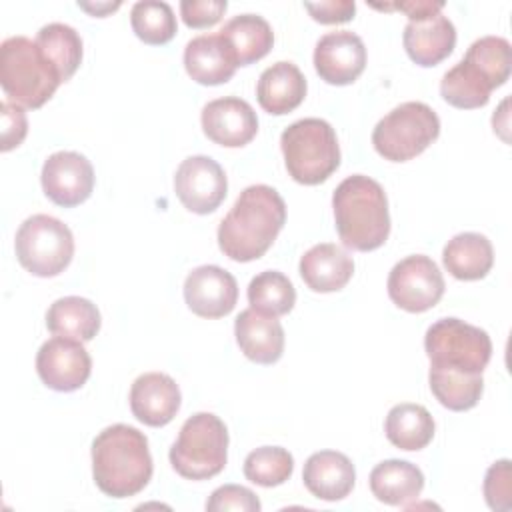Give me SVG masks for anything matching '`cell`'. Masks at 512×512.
I'll return each mask as SVG.
<instances>
[{"label": "cell", "instance_id": "obj_1", "mask_svg": "<svg viewBox=\"0 0 512 512\" xmlns=\"http://www.w3.org/2000/svg\"><path fill=\"white\" fill-rule=\"evenodd\" d=\"M284 222L286 204L282 196L266 184L248 186L222 218L218 226V246L230 260H256L272 246Z\"/></svg>", "mask_w": 512, "mask_h": 512}, {"label": "cell", "instance_id": "obj_2", "mask_svg": "<svg viewBox=\"0 0 512 512\" xmlns=\"http://www.w3.org/2000/svg\"><path fill=\"white\" fill-rule=\"evenodd\" d=\"M152 468L148 438L134 426L112 424L92 442V476L110 498H128L144 490Z\"/></svg>", "mask_w": 512, "mask_h": 512}, {"label": "cell", "instance_id": "obj_3", "mask_svg": "<svg viewBox=\"0 0 512 512\" xmlns=\"http://www.w3.org/2000/svg\"><path fill=\"white\" fill-rule=\"evenodd\" d=\"M336 230L344 246L370 252L390 234V212L384 188L364 174L342 180L332 194Z\"/></svg>", "mask_w": 512, "mask_h": 512}, {"label": "cell", "instance_id": "obj_4", "mask_svg": "<svg viewBox=\"0 0 512 512\" xmlns=\"http://www.w3.org/2000/svg\"><path fill=\"white\" fill-rule=\"evenodd\" d=\"M0 84L10 102L34 110L54 96L62 78L34 40L10 36L0 44Z\"/></svg>", "mask_w": 512, "mask_h": 512}, {"label": "cell", "instance_id": "obj_5", "mask_svg": "<svg viewBox=\"0 0 512 512\" xmlns=\"http://www.w3.org/2000/svg\"><path fill=\"white\" fill-rule=\"evenodd\" d=\"M280 148L286 170L298 184H320L340 166L336 132L322 118L292 122L280 136Z\"/></svg>", "mask_w": 512, "mask_h": 512}, {"label": "cell", "instance_id": "obj_6", "mask_svg": "<svg viewBox=\"0 0 512 512\" xmlns=\"http://www.w3.org/2000/svg\"><path fill=\"white\" fill-rule=\"evenodd\" d=\"M172 468L188 480H208L220 474L228 458L226 424L212 412L190 416L170 448Z\"/></svg>", "mask_w": 512, "mask_h": 512}, {"label": "cell", "instance_id": "obj_7", "mask_svg": "<svg viewBox=\"0 0 512 512\" xmlns=\"http://www.w3.org/2000/svg\"><path fill=\"white\" fill-rule=\"evenodd\" d=\"M438 134L440 118L428 104L404 102L374 126L372 144L384 160L406 162L422 154Z\"/></svg>", "mask_w": 512, "mask_h": 512}, {"label": "cell", "instance_id": "obj_8", "mask_svg": "<svg viewBox=\"0 0 512 512\" xmlns=\"http://www.w3.org/2000/svg\"><path fill=\"white\" fill-rule=\"evenodd\" d=\"M424 350L434 368L482 374L492 356L486 330L458 318L436 320L424 336Z\"/></svg>", "mask_w": 512, "mask_h": 512}, {"label": "cell", "instance_id": "obj_9", "mask_svg": "<svg viewBox=\"0 0 512 512\" xmlns=\"http://www.w3.org/2000/svg\"><path fill=\"white\" fill-rule=\"evenodd\" d=\"M18 262L40 278H52L66 270L74 256V236L70 228L48 214L26 218L14 240Z\"/></svg>", "mask_w": 512, "mask_h": 512}, {"label": "cell", "instance_id": "obj_10", "mask_svg": "<svg viewBox=\"0 0 512 512\" xmlns=\"http://www.w3.org/2000/svg\"><path fill=\"white\" fill-rule=\"evenodd\" d=\"M444 278L436 262L424 254L406 256L388 274V296L406 312H426L444 294Z\"/></svg>", "mask_w": 512, "mask_h": 512}, {"label": "cell", "instance_id": "obj_11", "mask_svg": "<svg viewBox=\"0 0 512 512\" xmlns=\"http://www.w3.org/2000/svg\"><path fill=\"white\" fill-rule=\"evenodd\" d=\"M174 190L186 210L210 214L226 198L228 180L222 166L210 156H188L174 174Z\"/></svg>", "mask_w": 512, "mask_h": 512}, {"label": "cell", "instance_id": "obj_12", "mask_svg": "<svg viewBox=\"0 0 512 512\" xmlns=\"http://www.w3.org/2000/svg\"><path fill=\"white\" fill-rule=\"evenodd\" d=\"M92 360L80 340L54 336L46 340L36 354V372L40 380L58 392L82 388L90 376Z\"/></svg>", "mask_w": 512, "mask_h": 512}, {"label": "cell", "instance_id": "obj_13", "mask_svg": "<svg viewBox=\"0 0 512 512\" xmlns=\"http://www.w3.org/2000/svg\"><path fill=\"white\" fill-rule=\"evenodd\" d=\"M42 190L62 208H72L88 200L94 190V168L78 152L62 150L46 158L42 166Z\"/></svg>", "mask_w": 512, "mask_h": 512}, {"label": "cell", "instance_id": "obj_14", "mask_svg": "<svg viewBox=\"0 0 512 512\" xmlns=\"http://www.w3.org/2000/svg\"><path fill=\"white\" fill-rule=\"evenodd\" d=\"M314 68L328 84H352L366 68V48L362 38L350 30L324 34L314 48Z\"/></svg>", "mask_w": 512, "mask_h": 512}, {"label": "cell", "instance_id": "obj_15", "mask_svg": "<svg viewBox=\"0 0 512 512\" xmlns=\"http://www.w3.org/2000/svg\"><path fill=\"white\" fill-rule=\"evenodd\" d=\"M184 300L188 308L202 318H222L238 302L236 278L214 264L194 268L184 282Z\"/></svg>", "mask_w": 512, "mask_h": 512}, {"label": "cell", "instance_id": "obj_16", "mask_svg": "<svg viewBox=\"0 0 512 512\" xmlns=\"http://www.w3.org/2000/svg\"><path fill=\"white\" fill-rule=\"evenodd\" d=\"M200 122L204 134L226 148L246 146L258 132L254 108L238 96H224L208 102L202 108Z\"/></svg>", "mask_w": 512, "mask_h": 512}, {"label": "cell", "instance_id": "obj_17", "mask_svg": "<svg viewBox=\"0 0 512 512\" xmlns=\"http://www.w3.org/2000/svg\"><path fill=\"white\" fill-rule=\"evenodd\" d=\"M180 388L164 372H146L130 388V410L146 426H166L180 408Z\"/></svg>", "mask_w": 512, "mask_h": 512}, {"label": "cell", "instance_id": "obj_18", "mask_svg": "<svg viewBox=\"0 0 512 512\" xmlns=\"http://www.w3.org/2000/svg\"><path fill=\"white\" fill-rule=\"evenodd\" d=\"M402 42L412 62L424 68L436 66L452 54L456 46V28L448 16L438 12L420 20H408Z\"/></svg>", "mask_w": 512, "mask_h": 512}, {"label": "cell", "instance_id": "obj_19", "mask_svg": "<svg viewBox=\"0 0 512 512\" xmlns=\"http://www.w3.org/2000/svg\"><path fill=\"white\" fill-rule=\"evenodd\" d=\"M302 480L312 496L326 502H336L352 492L356 470L346 454L336 450H320L306 460Z\"/></svg>", "mask_w": 512, "mask_h": 512}, {"label": "cell", "instance_id": "obj_20", "mask_svg": "<svg viewBox=\"0 0 512 512\" xmlns=\"http://www.w3.org/2000/svg\"><path fill=\"white\" fill-rule=\"evenodd\" d=\"M184 68L194 82L218 86L234 76L238 64L226 40L216 32L200 34L186 44Z\"/></svg>", "mask_w": 512, "mask_h": 512}, {"label": "cell", "instance_id": "obj_21", "mask_svg": "<svg viewBox=\"0 0 512 512\" xmlns=\"http://www.w3.org/2000/svg\"><path fill=\"white\" fill-rule=\"evenodd\" d=\"M234 334L244 356L256 364H274L284 352V328L276 316L246 308L234 322Z\"/></svg>", "mask_w": 512, "mask_h": 512}, {"label": "cell", "instance_id": "obj_22", "mask_svg": "<svg viewBox=\"0 0 512 512\" xmlns=\"http://www.w3.org/2000/svg\"><path fill=\"white\" fill-rule=\"evenodd\" d=\"M354 274L352 256L338 244L322 242L300 258V276L314 292L342 290Z\"/></svg>", "mask_w": 512, "mask_h": 512}, {"label": "cell", "instance_id": "obj_23", "mask_svg": "<svg viewBox=\"0 0 512 512\" xmlns=\"http://www.w3.org/2000/svg\"><path fill=\"white\" fill-rule=\"evenodd\" d=\"M306 78L292 62H276L268 66L256 84V98L262 110L282 116L298 108L306 96Z\"/></svg>", "mask_w": 512, "mask_h": 512}, {"label": "cell", "instance_id": "obj_24", "mask_svg": "<svg viewBox=\"0 0 512 512\" xmlns=\"http://www.w3.org/2000/svg\"><path fill=\"white\" fill-rule=\"evenodd\" d=\"M424 488L422 470L406 460H384L370 472L372 494L390 506H408Z\"/></svg>", "mask_w": 512, "mask_h": 512}, {"label": "cell", "instance_id": "obj_25", "mask_svg": "<svg viewBox=\"0 0 512 512\" xmlns=\"http://www.w3.org/2000/svg\"><path fill=\"white\" fill-rule=\"evenodd\" d=\"M218 34L230 46L238 66H248L264 58L274 44L272 26L258 14H238L230 18Z\"/></svg>", "mask_w": 512, "mask_h": 512}, {"label": "cell", "instance_id": "obj_26", "mask_svg": "<svg viewBox=\"0 0 512 512\" xmlns=\"http://www.w3.org/2000/svg\"><path fill=\"white\" fill-rule=\"evenodd\" d=\"M446 270L458 280H480L494 264L490 240L478 232L456 234L442 250Z\"/></svg>", "mask_w": 512, "mask_h": 512}, {"label": "cell", "instance_id": "obj_27", "mask_svg": "<svg viewBox=\"0 0 512 512\" xmlns=\"http://www.w3.org/2000/svg\"><path fill=\"white\" fill-rule=\"evenodd\" d=\"M46 326L56 336L88 342L100 330V312L88 298L64 296L50 304L46 312Z\"/></svg>", "mask_w": 512, "mask_h": 512}, {"label": "cell", "instance_id": "obj_28", "mask_svg": "<svg viewBox=\"0 0 512 512\" xmlns=\"http://www.w3.org/2000/svg\"><path fill=\"white\" fill-rule=\"evenodd\" d=\"M384 432L400 450H422L434 438V418L422 404L402 402L390 408Z\"/></svg>", "mask_w": 512, "mask_h": 512}, {"label": "cell", "instance_id": "obj_29", "mask_svg": "<svg viewBox=\"0 0 512 512\" xmlns=\"http://www.w3.org/2000/svg\"><path fill=\"white\" fill-rule=\"evenodd\" d=\"M494 88L486 80V76L468 60H460L454 64L440 82V96L454 108L472 110L480 108L490 100V92Z\"/></svg>", "mask_w": 512, "mask_h": 512}, {"label": "cell", "instance_id": "obj_30", "mask_svg": "<svg viewBox=\"0 0 512 512\" xmlns=\"http://www.w3.org/2000/svg\"><path fill=\"white\" fill-rule=\"evenodd\" d=\"M428 382L436 400L444 408L454 412H464L474 408L484 390L482 374H468V372H458L448 368L430 366Z\"/></svg>", "mask_w": 512, "mask_h": 512}, {"label": "cell", "instance_id": "obj_31", "mask_svg": "<svg viewBox=\"0 0 512 512\" xmlns=\"http://www.w3.org/2000/svg\"><path fill=\"white\" fill-rule=\"evenodd\" d=\"M44 56L54 64L62 82L70 80L82 62L80 34L62 22H50L42 26L34 38Z\"/></svg>", "mask_w": 512, "mask_h": 512}, {"label": "cell", "instance_id": "obj_32", "mask_svg": "<svg viewBox=\"0 0 512 512\" xmlns=\"http://www.w3.org/2000/svg\"><path fill=\"white\" fill-rule=\"evenodd\" d=\"M250 308L268 316H282L294 308L296 290L288 276L278 270H264L248 284Z\"/></svg>", "mask_w": 512, "mask_h": 512}, {"label": "cell", "instance_id": "obj_33", "mask_svg": "<svg viewBox=\"0 0 512 512\" xmlns=\"http://www.w3.org/2000/svg\"><path fill=\"white\" fill-rule=\"evenodd\" d=\"M130 24L134 34L152 46L166 44L176 34V16L168 2L142 0L130 10Z\"/></svg>", "mask_w": 512, "mask_h": 512}, {"label": "cell", "instance_id": "obj_34", "mask_svg": "<svg viewBox=\"0 0 512 512\" xmlns=\"http://www.w3.org/2000/svg\"><path fill=\"white\" fill-rule=\"evenodd\" d=\"M464 60L474 64L492 88L502 86L512 70V48L502 36H482L470 44Z\"/></svg>", "mask_w": 512, "mask_h": 512}, {"label": "cell", "instance_id": "obj_35", "mask_svg": "<svg viewBox=\"0 0 512 512\" xmlns=\"http://www.w3.org/2000/svg\"><path fill=\"white\" fill-rule=\"evenodd\" d=\"M294 470V458L286 448L262 446L252 450L244 460V476L264 488L284 484Z\"/></svg>", "mask_w": 512, "mask_h": 512}, {"label": "cell", "instance_id": "obj_36", "mask_svg": "<svg viewBox=\"0 0 512 512\" xmlns=\"http://www.w3.org/2000/svg\"><path fill=\"white\" fill-rule=\"evenodd\" d=\"M512 482H510V460L494 462L484 478V498L492 510L506 512L512 506Z\"/></svg>", "mask_w": 512, "mask_h": 512}, {"label": "cell", "instance_id": "obj_37", "mask_svg": "<svg viewBox=\"0 0 512 512\" xmlns=\"http://www.w3.org/2000/svg\"><path fill=\"white\" fill-rule=\"evenodd\" d=\"M260 508L262 504L258 496L250 488L238 486V484H224L216 488L206 502V510L210 512H226V510L258 512Z\"/></svg>", "mask_w": 512, "mask_h": 512}, {"label": "cell", "instance_id": "obj_38", "mask_svg": "<svg viewBox=\"0 0 512 512\" xmlns=\"http://www.w3.org/2000/svg\"><path fill=\"white\" fill-rule=\"evenodd\" d=\"M226 0H182L180 14L186 26L190 28H208L214 26L226 12Z\"/></svg>", "mask_w": 512, "mask_h": 512}, {"label": "cell", "instance_id": "obj_39", "mask_svg": "<svg viewBox=\"0 0 512 512\" xmlns=\"http://www.w3.org/2000/svg\"><path fill=\"white\" fill-rule=\"evenodd\" d=\"M0 118H2V152H8L22 144L28 132L26 112L20 104L4 100L0 104Z\"/></svg>", "mask_w": 512, "mask_h": 512}, {"label": "cell", "instance_id": "obj_40", "mask_svg": "<svg viewBox=\"0 0 512 512\" xmlns=\"http://www.w3.org/2000/svg\"><path fill=\"white\" fill-rule=\"evenodd\" d=\"M304 8L320 24H340L354 18L356 4L352 0H328V2H304Z\"/></svg>", "mask_w": 512, "mask_h": 512}, {"label": "cell", "instance_id": "obj_41", "mask_svg": "<svg viewBox=\"0 0 512 512\" xmlns=\"http://www.w3.org/2000/svg\"><path fill=\"white\" fill-rule=\"evenodd\" d=\"M378 10H400L410 20H420L432 14H438L444 8V2H430V0H412V2H400V4H372Z\"/></svg>", "mask_w": 512, "mask_h": 512}, {"label": "cell", "instance_id": "obj_42", "mask_svg": "<svg viewBox=\"0 0 512 512\" xmlns=\"http://www.w3.org/2000/svg\"><path fill=\"white\" fill-rule=\"evenodd\" d=\"M78 6L82 8V10H86V12H90L92 16H104V14H108V12H112V10H116V8H120V2H114V4H110V2H106V4H86V2H78Z\"/></svg>", "mask_w": 512, "mask_h": 512}]
</instances>
